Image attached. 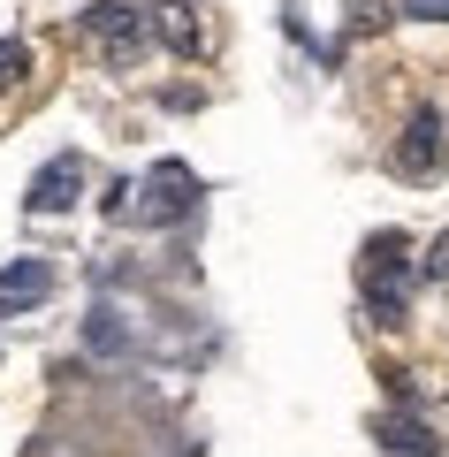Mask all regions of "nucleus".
<instances>
[{"label": "nucleus", "mask_w": 449, "mask_h": 457, "mask_svg": "<svg viewBox=\"0 0 449 457\" xmlns=\"http://www.w3.org/2000/svg\"><path fill=\"white\" fill-rule=\"evenodd\" d=\"M403 16H419V23H449V0H403Z\"/></svg>", "instance_id": "nucleus-12"}, {"label": "nucleus", "mask_w": 449, "mask_h": 457, "mask_svg": "<svg viewBox=\"0 0 449 457\" xmlns=\"http://www.w3.org/2000/svg\"><path fill=\"white\" fill-rule=\"evenodd\" d=\"M145 198H129V221L137 228H168V221H183V213L198 206V176L183 161H153V176L137 183Z\"/></svg>", "instance_id": "nucleus-3"}, {"label": "nucleus", "mask_w": 449, "mask_h": 457, "mask_svg": "<svg viewBox=\"0 0 449 457\" xmlns=\"http://www.w3.org/2000/svg\"><path fill=\"white\" fill-rule=\"evenodd\" d=\"M427 275H434V282H449V228L434 237V252H427Z\"/></svg>", "instance_id": "nucleus-13"}, {"label": "nucleus", "mask_w": 449, "mask_h": 457, "mask_svg": "<svg viewBox=\"0 0 449 457\" xmlns=\"http://www.w3.org/2000/svg\"><path fill=\"white\" fill-rule=\"evenodd\" d=\"M145 16H153V31H161L168 46L183 54V62H191V54H206V23H198L183 0H168V8H145Z\"/></svg>", "instance_id": "nucleus-8"}, {"label": "nucleus", "mask_w": 449, "mask_h": 457, "mask_svg": "<svg viewBox=\"0 0 449 457\" xmlns=\"http://www.w3.org/2000/svg\"><path fill=\"white\" fill-rule=\"evenodd\" d=\"M388 23V0H358V16H351V31H381Z\"/></svg>", "instance_id": "nucleus-11"}, {"label": "nucleus", "mask_w": 449, "mask_h": 457, "mask_svg": "<svg viewBox=\"0 0 449 457\" xmlns=\"http://www.w3.org/2000/svg\"><path fill=\"white\" fill-rule=\"evenodd\" d=\"M449 161V137H442V114H412L396 137V153H388V168H396L403 183H427L434 168Z\"/></svg>", "instance_id": "nucleus-4"}, {"label": "nucleus", "mask_w": 449, "mask_h": 457, "mask_svg": "<svg viewBox=\"0 0 449 457\" xmlns=\"http://www.w3.org/2000/svg\"><path fill=\"white\" fill-rule=\"evenodd\" d=\"M358 282H366L373 320H388V328H396L403 312H412V237H403V228H381V237H366Z\"/></svg>", "instance_id": "nucleus-1"}, {"label": "nucleus", "mask_w": 449, "mask_h": 457, "mask_svg": "<svg viewBox=\"0 0 449 457\" xmlns=\"http://www.w3.org/2000/svg\"><path fill=\"white\" fill-rule=\"evenodd\" d=\"M373 442H381L388 457H434V450H442V435H434V427L419 420L412 404H396V411H381V420H373Z\"/></svg>", "instance_id": "nucleus-7"}, {"label": "nucleus", "mask_w": 449, "mask_h": 457, "mask_svg": "<svg viewBox=\"0 0 449 457\" xmlns=\"http://www.w3.org/2000/svg\"><path fill=\"white\" fill-rule=\"evenodd\" d=\"M84 343H92L99 359H122V351H129V328L114 320V305H99L92 320H84Z\"/></svg>", "instance_id": "nucleus-9"}, {"label": "nucleus", "mask_w": 449, "mask_h": 457, "mask_svg": "<svg viewBox=\"0 0 449 457\" xmlns=\"http://www.w3.org/2000/svg\"><path fill=\"white\" fill-rule=\"evenodd\" d=\"M23 77H31V46H23V38H0V92L23 84Z\"/></svg>", "instance_id": "nucleus-10"}, {"label": "nucleus", "mask_w": 449, "mask_h": 457, "mask_svg": "<svg viewBox=\"0 0 449 457\" xmlns=\"http://www.w3.org/2000/svg\"><path fill=\"white\" fill-rule=\"evenodd\" d=\"M84 38L99 46L107 69H137L145 46H153V16L129 8V0H99V8H84Z\"/></svg>", "instance_id": "nucleus-2"}, {"label": "nucleus", "mask_w": 449, "mask_h": 457, "mask_svg": "<svg viewBox=\"0 0 449 457\" xmlns=\"http://www.w3.org/2000/svg\"><path fill=\"white\" fill-rule=\"evenodd\" d=\"M54 290H62V267L38 260V252H31V260H8V267H0V312H38Z\"/></svg>", "instance_id": "nucleus-5"}, {"label": "nucleus", "mask_w": 449, "mask_h": 457, "mask_svg": "<svg viewBox=\"0 0 449 457\" xmlns=\"http://www.w3.org/2000/svg\"><path fill=\"white\" fill-rule=\"evenodd\" d=\"M77 198H84V153H54V161L31 176V198H23V206L31 213H69Z\"/></svg>", "instance_id": "nucleus-6"}]
</instances>
